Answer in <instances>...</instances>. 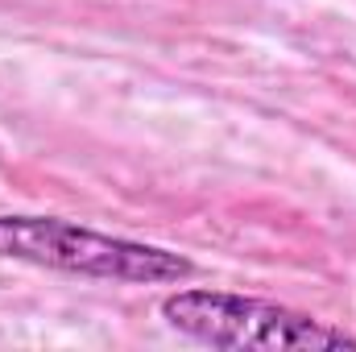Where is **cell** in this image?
<instances>
[{"mask_svg": "<svg viewBox=\"0 0 356 352\" xmlns=\"http://www.w3.org/2000/svg\"><path fill=\"white\" fill-rule=\"evenodd\" d=\"M0 257L75 273V278L133 282V286L182 282L195 273V262H186L182 253L95 232L58 216H0Z\"/></svg>", "mask_w": 356, "mask_h": 352, "instance_id": "cell-1", "label": "cell"}, {"mask_svg": "<svg viewBox=\"0 0 356 352\" xmlns=\"http://www.w3.org/2000/svg\"><path fill=\"white\" fill-rule=\"evenodd\" d=\"M166 323L211 349H257V352H315V349H356V336L290 311L269 298L228 294V290H178L162 303Z\"/></svg>", "mask_w": 356, "mask_h": 352, "instance_id": "cell-2", "label": "cell"}]
</instances>
